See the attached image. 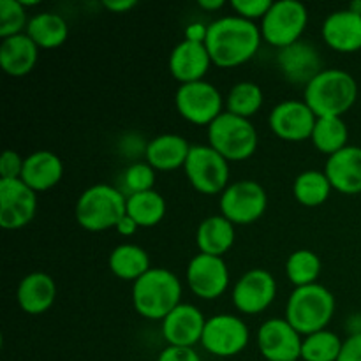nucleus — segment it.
Returning <instances> with one entry per match:
<instances>
[{
  "instance_id": "1",
  "label": "nucleus",
  "mask_w": 361,
  "mask_h": 361,
  "mask_svg": "<svg viewBox=\"0 0 361 361\" xmlns=\"http://www.w3.org/2000/svg\"><path fill=\"white\" fill-rule=\"evenodd\" d=\"M261 28L254 21L240 16H224L208 25L204 46L210 53L212 63L224 69L249 62L261 44Z\"/></svg>"
},
{
  "instance_id": "2",
  "label": "nucleus",
  "mask_w": 361,
  "mask_h": 361,
  "mask_svg": "<svg viewBox=\"0 0 361 361\" xmlns=\"http://www.w3.org/2000/svg\"><path fill=\"white\" fill-rule=\"evenodd\" d=\"M182 298V282L166 268H150L133 284V305L141 317L164 321Z\"/></svg>"
},
{
  "instance_id": "3",
  "label": "nucleus",
  "mask_w": 361,
  "mask_h": 361,
  "mask_svg": "<svg viewBox=\"0 0 361 361\" xmlns=\"http://www.w3.org/2000/svg\"><path fill=\"white\" fill-rule=\"evenodd\" d=\"M358 97L356 80L342 69H324L303 90V101L317 118L342 116Z\"/></svg>"
},
{
  "instance_id": "4",
  "label": "nucleus",
  "mask_w": 361,
  "mask_h": 361,
  "mask_svg": "<svg viewBox=\"0 0 361 361\" xmlns=\"http://www.w3.org/2000/svg\"><path fill=\"white\" fill-rule=\"evenodd\" d=\"M335 314V296L321 284L295 288L286 305L284 319L300 335H312L326 330Z\"/></svg>"
},
{
  "instance_id": "5",
  "label": "nucleus",
  "mask_w": 361,
  "mask_h": 361,
  "mask_svg": "<svg viewBox=\"0 0 361 361\" xmlns=\"http://www.w3.org/2000/svg\"><path fill=\"white\" fill-rule=\"evenodd\" d=\"M74 214L85 231H108L116 228L120 219L127 214V196L108 183H95L78 197Z\"/></svg>"
},
{
  "instance_id": "6",
  "label": "nucleus",
  "mask_w": 361,
  "mask_h": 361,
  "mask_svg": "<svg viewBox=\"0 0 361 361\" xmlns=\"http://www.w3.org/2000/svg\"><path fill=\"white\" fill-rule=\"evenodd\" d=\"M257 130L252 122L224 111L208 126V145L228 162L247 161L257 150Z\"/></svg>"
},
{
  "instance_id": "7",
  "label": "nucleus",
  "mask_w": 361,
  "mask_h": 361,
  "mask_svg": "<svg viewBox=\"0 0 361 361\" xmlns=\"http://www.w3.org/2000/svg\"><path fill=\"white\" fill-rule=\"evenodd\" d=\"M309 21V13L302 2L281 0L271 4L270 11L261 20V35L268 44L282 49L302 39Z\"/></svg>"
},
{
  "instance_id": "8",
  "label": "nucleus",
  "mask_w": 361,
  "mask_h": 361,
  "mask_svg": "<svg viewBox=\"0 0 361 361\" xmlns=\"http://www.w3.org/2000/svg\"><path fill=\"white\" fill-rule=\"evenodd\" d=\"M190 185L201 194H222L229 185V162L210 145H194L183 166Z\"/></svg>"
},
{
  "instance_id": "9",
  "label": "nucleus",
  "mask_w": 361,
  "mask_h": 361,
  "mask_svg": "<svg viewBox=\"0 0 361 361\" xmlns=\"http://www.w3.org/2000/svg\"><path fill=\"white\" fill-rule=\"evenodd\" d=\"M221 215L235 226H247L259 221L268 208L267 190L254 180L229 183L219 200Z\"/></svg>"
},
{
  "instance_id": "10",
  "label": "nucleus",
  "mask_w": 361,
  "mask_h": 361,
  "mask_svg": "<svg viewBox=\"0 0 361 361\" xmlns=\"http://www.w3.org/2000/svg\"><path fill=\"white\" fill-rule=\"evenodd\" d=\"M176 111L182 118L194 126H210L215 118L222 115V99L221 92L215 85L208 81H194V83L180 85L175 95Z\"/></svg>"
},
{
  "instance_id": "11",
  "label": "nucleus",
  "mask_w": 361,
  "mask_h": 361,
  "mask_svg": "<svg viewBox=\"0 0 361 361\" xmlns=\"http://www.w3.org/2000/svg\"><path fill=\"white\" fill-rule=\"evenodd\" d=\"M249 328L240 317L217 314L207 319L201 345L219 358H231L249 345Z\"/></svg>"
},
{
  "instance_id": "12",
  "label": "nucleus",
  "mask_w": 361,
  "mask_h": 361,
  "mask_svg": "<svg viewBox=\"0 0 361 361\" xmlns=\"http://www.w3.org/2000/svg\"><path fill=\"white\" fill-rule=\"evenodd\" d=\"M37 212L35 192L21 178L0 180V226L16 231L32 222Z\"/></svg>"
},
{
  "instance_id": "13",
  "label": "nucleus",
  "mask_w": 361,
  "mask_h": 361,
  "mask_svg": "<svg viewBox=\"0 0 361 361\" xmlns=\"http://www.w3.org/2000/svg\"><path fill=\"white\" fill-rule=\"evenodd\" d=\"M302 344V335L281 317L264 321L257 330V348L267 361H298Z\"/></svg>"
},
{
  "instance_id": "14",
  "label": "nucleus",
  "mask_w": 361,
  "mask_h": 361,
  "mask_svg": "<svg viewBox=\"0 0 361 361\" xmlns=\"http://www.w3.org/2000/svg\"><path fill=\"white\" fill-rule=\"evenodd\" d=\"M277 282L264 268H252L240 277L233 289V303L242 314H261L274 303Z\"/></svg>"
},
{
  "instance_id": "15",
  "label": "nucleus",
  "mask_w": 361,
  "mask_h": 361,
  "mask_svg": "<svg viewBox=\"0 0 361 361\" xmlns=\"http://www.w3.org/2000/svg\"><path fill=\"white\" fill-rule=\"evenodd\" d=\"M187 284L201 300H215L226 293L229 286L228 264L222 257L197 254L187 267Z\"/></svg>"
},
{
  "instance_id": "16",
  "label": "nucleus",
  "mask_w": 361,
  "mask_h": 361,
  "mask_svg": "<svg viewBox=\"0 0 361 361\" xmlns=\"http://www.w3.org/2000/svg\"><path fill=\"white\" fill-rule=\"evenodd\" d=\"M317 116L305 101H282L275 106L268 116L271 133L284 141L300 143L312 137Z\"/></svg>"
},
{
  "instance_id": "17",
  "label": "nucleus",
  "mask_w": 361,
  "mask_h": 361,
  "mask_svg": "<svg viewBox=\"0 0 361 361\" xmlns=\"http://www.w3.org/2000/svg\"><path fill=\"white\" fill-rule=\"evenodd\" d=\"M277 63L289 83L303 85V87H307L317 74L324 71L317 48L303 39L288 48L279 49Z\"/></svg>"
},
{
  "instance_id": "18",
  "label": "nucleus",
  "mask_w": 361,
  "mask_h": 361,
  "mask_svg": "<svg viewBox=\"0 0 361 361\" xmlns=\"http://www.w3.org/2000/svg\"><path fill=\"white\" fill-rule=\"evenodd\" d=\"M207 319L197 307L190 303H180L164 321L162 337L168 345L175 348H194L203 337Z\"/></svg>"
},
{
  "instance_id": "19",
  "label": "nucleus",
  "mask_w": 361,
  "mask_h": 361,
  "mask_svg": "<svg viewBox=\"0 0 361 361\" xmlns=\"http://www.w3.org/2000/svg\"><path fill=\"white\" fill-rule=\"evenodd\" d=\"M169 73L180 85L203 81L212 66L210 53L204 42H192L183 39L173 48L169 55Z\"/></svg>"
},
{
  "instance_id": "20",
  "label": "nucleus",
  "mask_w": 361,
  "mask_h": 361,
  "mask_svg": "<svg viewBox=\"0 0 361 361\" xmlns=\"http://www.w3.org/2000/svg\"><path fill=\"white\" fill-rule=\"evenodd\" d=\"M324 42L341 53H355L361 49V14L351 9H341L328 14L323 23Z\"/></svg>"
},
{
  "instance_id": "21",
  "label": "nucleus",
  "mask_w": 361,
  "mask_h": 361,
  "mask_svg": "<svg viewBox=\"0 0 361 361\" xmlns=\"http://www.w3.org/2000/svg\"><path fill=\"white\" fill-rule=\"evenodd\" d=\"M324 175L331 183V189L341 194L361 192V148L348 145L337 154L330 155L324 166Z\"/></svg>"
},
{
  "instance_id": "22",
  "label": "nucleus",
  "mask_w": 361,
  "mask_h": 361,
  "mask_svg": "<svg viewBox=\"0 0 361 361\" xmlns=\"http://www.w3.org/2000/svg\"><path fill=\"white\" fill-rule=\"evenodd\" d=\"M63 176V164L56 154L49 150H37L25 157L20 178L34 192H44L59 185Z\"/></svg>"
},
{
  "instance_id": "23",
  "label": "nucleus",
  "mask_w": 361,
  "mask_h": 361,
  "mask_svg": "<svg viewBox=\"0 0 361 361\" xmlns=\"http://www.w3.org/2000/svg\"><path fill=\"white\" fill-rule=\"evenodd\" d=\"M18 305L30 316L44 314L53 307L56 300V284L48 274L34 271L21 279L18 286Z\"/></svg>"
},
{
  "instance_id": "24",
  "label": "nucleus",
  "mask_w": 361,
  "mask_h": 361,
  "mask_svg": "<svg viewBox=\"0 0 361 361\" xmlns=\"http://www.w3.org/2000/svg\"><path fill=\"white\" fill-rule=\"evenodd\" d=\"M192 145L178 134H161L147 145V162L155 171H175L185 166Z\"/></svg>"
},
{
  "instance_id": "25",
  "label": "nucleus",
  "mask_w": 361,
  "mask_h": 361,
  "mask_svg": "<svg viewBox=\"0 0 361 361\" xmlns=\"http://www.w3.org/2000/svg\"><path fill=\"white\" fill-rule=\"evenodd\" d=\"M39 48L27 32L2 39L0 44V66L4 73L13 78L27 76L37 63Z\"/></svg>"
},
{
  "instance_id": "26",
  "label": "nucleus",
  "mask_w": 361,
  "mask_h": 361,
  "mask_svg": "<svg viewBox=\"0 0 361 361\" xmlns=\"http://www.w3.org/2000/svg\"><path fill=\"white\" fill-rule=\"evenodd\" d=\"M235 224L224 215H212L197 226L196 243L201 254L222 257L235 243Z\"/></svg>"
},
{
  "instance_id": "27",
  "label": "nucleus",
  "mask_w": 361,
  "mask_h": 361,
  "mask_svg": "<svg viewBox=\"0 0 361 361\" xmlns=\"http://www.w3.org/2000/svg\"><path fill=\"white\" fill-rule=\"evenodd\" d=\"M108 267L115 277L133 284L152 268L147 250L134 243H122L115 247L108 257Z\"/></svg>"
},
{
  "instance_id": "28",
  "label": "nucleus",
  "mask_w": 361,
  "mask_h": 361,
  "mask_svg": "<svg viewBox=\"0 0 361 361\" xmlns=\"http://www.w3.org/2000/svg\"><path fill=\"white\" fill-rule=\"evenodd\" d=\"M27 34L39 49H55L67 41L69 27L60 14L46 11L30 18Z\"/></svg>"
},
{
  "instance_id": "29",
  "label": "nucleus",
  "mask_w": 361,
  "mask_h": 361,
  "mask_svg": "<svg viewBox=\"0 0 361 361\" xmlns=\"http://www.w3.org/2000/svg\"><path fill=\"white\" fill-rule=\"evenodd\" d=\"M331 192V183L324 171L309 169L300 173L293 183V196L303 207H321L326 203Z\"/></svg>"
},
{
  "instance_id": "30",
  "label": "nucleus",
  "mask_w": 361,
  "mask_h": 361,
  "mask_svg": "<svg viewBox=\"0 0 361 361\" xmlns=\"http://www.w3.org/2000/svg\"><path fill=\"white\" fill-rule=\"evenodd\" d=\"M127 215L137 222L140 228H154L164 219L166 200L157 190H147L127 196Z\"/></svg>"
},
{
  "instance_id": "31",
  "label": "nucleus",
  "mask_w": 361,
  "mask_h": 361,
  "mask_svg": "<svg viewBox=\"0 0 361 361\" xmlns=\"http://www.w3.org/2000/svg\"><path fill=\"white\" fill-rule=\"evenodd\" d=\"M348 140L349 130L342 116H323V118H317L312 137H310L314 147L321 154L328 155V157L348 147Z\"/></svg>"
},
{
  "instance_id": "32",
  "label": "nucleus",
  "mask_w": 361,
  "mask_h": 361,
  "mask_svg": "<svg viewBox=\"0 0 361 361\" xmlns=\"http://www.w3.org/2000/svg\"><path fill=\"white\" fill-rule=\"evenodd\" d=\"M264 101L263 90L254 81H240L229 90L226 99L228 113L250 120L261 109Z\"/></svg>"
},
{
  "instance_id": "33",
  "label": "nucleus",
  "mask_w": 361,
  "mask_h": 361,
  "mask_svg": "<svg viewBox=\"0 0 361 361\" xmlns=\"http://www.w3.org/2000/svg\"><path fill=\"white\" fill-rule=\"evenodd\" d=\"M321 268L323 264L319 256L309 249L295 250L286 261V275L295 288L316 284L321 275Z\"/></svg>"
},
{
  "instance_id": "34",
  "label": "nucleus",
  "mask_w": 361,
  "mask_h": 361,
  "mask_svg": "<svg viewBox=\"0 0 361 361\" xmlns=\"http://www.w3.org/2000/svg\"><path fill=\"white\" fill-rule=\"evenodd\" d=\"M344 342L337 334L330 330H321L307 335L302 344L303 361H337Z\"/></svg>"
},
{
  "instance_id": "35",
  "label": "nucleus",
  "mask_w": 361,
  "mask_h": 361,
  "mask_svg": "<svg viewBox=\"0 0 361 361\" xmlns=\"http://www.w3.org/2000/svg\"><path fill=\"white\" fill-rule=\"evenodd\" d=\"M27 9L20 0H0V37L7 39L23 34L28 27Z\"/></svg>"
},
{
  "instance_id": "36",
  "label": "nucleus",
  "mask_w": 361,
  "mask_h": 361,
  "mask_svg": "<svg viewBox=\"0 0 361 361\" xmlns=\"http://www.w3.org/2000/svg\"><path fill=\"white\" fill-rule=\"evenodd\" d=\"M155 173L157 171L148 162H134L133 166H129L123 173V187L127 190V196L154 190Z\"/></svg>"
},
{
  "instance_id": "37",
  "label": "nucleus",
  "mask_w": 361,
  "mask_h": 361,
  "mask_svg": "<svg viewBox=\"0 0 361 361\" xmlns=\"http://www.w3.org/2000/svg\"><path fill=\"white\" fill-rule=\"evenodd\" d=\"M271 0H233L231 7L235 9L236 16L243 18V20L256 21L263 20L264 14L270 11Z\"/></svg>"
},
{
  "instance_id": "38",
  "label": "nucleus",
  "mask_w": 361,
  "mask_h": 361,
  "mask_svg": "<svg viewBox=\"0 0 361 361\" xmlns=\"http://www.w3.org/2000/svg\"><path fill=\"white\" fill-rule=\"evenodd\" d=\"M23 162L21 155L14 150H6L0 157V180H16L23 171Z\"/></svg>"
},
{
  "instance_id": "39",
  "label": "nucleus",
  "mask_w": 361,
  "mask_h": 361,
  "mask_svg": "<svg viewBox=\"0 0 361 361\" xmlns=\"http://www.w3.org/2000/svg\"><path fill=\"white\" fill-rule=\"evenodd\" d=\"M157 361H201V358L194 351V348H175V345H168L166 349H162Z\"/></svg>"
},
{
  "instance_id": "40",
  "label": "nucleus",
  "mask_w": 361,
  "mask_h": 361,
  "mask_svg": "<svg viewBox=\"0 0 361 361\" xmlns=\"http://www.w3.org/2000/svg\"><path fill=\"white\" fill-rule=\"evenodd\" d=\"M337 361H361V334L349 335L345 338Z\"/></svg>"
},
{
  "instance_id": "41",
  "label": "nucleus",
  "mask_w": 361,
  "mask_h": 361,
  "mask_svg": "<svg viewBox=\"0 0 361 361\" xmlns=\"http://www.w3.org/2000/svg\"><path fill=\"white\" fill-rule=\"evenodd\" d=\"M208 35V25H203L201 21H194V23L187 25L185 28V39L192 42H204Z\"/></svg>"
},
{
  "instance_id": "42",
  "label": "nucleus",
  "mask_w": 361,
  "mask_h": 361,
  "mask_svg": "<svg viewBox=\"0 0 361 361\" xmlns=\"http://www.w3.org/2000/svg\"><path fill=\"white\" fill-rule=\"evenodd\" d=\"M102 6L108 11H111V13H127L133 7H136L137 2L136 0H104Z\"/></svg>"
},
{
  "instance_id": "43",
  "label": "nucleus",
  "mask_w": 361,
  "mask_h": 361,
  "mask_svg": "<svg viewBox=\"0 0 361 361\" xmlns=\"http://www.w3.org/2000/svg\"><path fill=\"white\" fill-rule=\"evenodd\" d=\"M116 231L120 233L122 236H133L134 233L140 229V226H137V222L134 221L133 217H129V215H123L122 219L118 221V224H116Z\"/></svg>"
},
{
  "instance_id": "44",
  "label": "nucleus",
  "mask_w": 361,
  "mask_h": 361,
  "mask_svg": "<svg viewBox=\"0 0 361 361\" xmlns=\"http://www.w3.org/2000/svg\"><path fill=\"white\" fill-rule=\"evenodd\" d=\"M197 6H200L201 9L212 11V13H214V11L222 9V7L226 6V2L224 0H200V2H197Z\"/></svg>"
},
{
  "instance_id": "45",
  "label": "nucleus",
  "mask_w": 361,
  "mask_h": 361,
  "mask_svg": "<svg viewBox=\"0 0 361 361\" xmlns=\"http://www.w3.org/2000/svg\"><path fill=\"white\" fill-rule=\"evenodd\" d=\"M21 6L27 9V7H32V6H39V0H20Z\"/></svg>"
}]
</instances>
